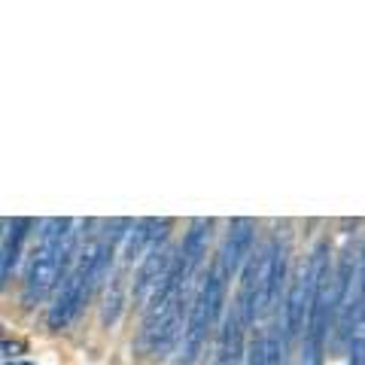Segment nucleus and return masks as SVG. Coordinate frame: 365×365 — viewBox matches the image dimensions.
Masks as SVG:
<instances>
[{
  "mask_svg": "<svg viewBox=\"0 0 365 365\" xmlns=\"http://www.w3.org/2000/svg\"><path fill=\"white\" fill-rule=\"evenodd\" d=\"M210 228H213V222L210 220H195L189 225V232H186V237H182V247H180V253H182V259H186V265H189V271H195L198 265H201V259H204V253H207V241H210Z\"/></svg>",
  "mask_w": 365,
  "mask_h": 365,
  "instance_id": "8",
  "label": "nucleus"
},
{
  "mask_svg": "<svg viewBox=\"0 0 365 365\" xmlns=\"http://www.w3.org/2000/svg\"><path fill=\"white\" fill-rule=\"evenodd\" d=\"M95 250H98V241L79 256L76 268L67 274L64 283L58 287V295H55V302L49 307V326L52 329H64L71 323V319L79 314V307L86 304L91 289H95Z\"/></svg>",
  "mask_w": 365,
  "mask_h": 365,
  "instance_id": "3",
  "label": "nucleus"
},
{
  "mask_svg": "<svg viewBox=\"0 0 365 365\" xmlns=\"http://www.w3.org/2000/svg\"><path fill=\"white\" fill-rule=\"evenodd\" d=\"M356 292H359V299L365 302V247H362L359 265H356Z\"/></svg>",
  "mask_w": 365,
  "mask_h": 365,
  "instance_id": "13",
  "label": "nucleus"
},
{
  "mask_svg": "<svg viewBox=\"0 0 365 365\" xmlns=\"http://www.w3.org/2000/svg\"><path fill=\"white\" fill-rule=\"evenodd\" d=\"M119 307H122V280L116 277L113 280V292H107V302H104V323H113L119 317Z\"/></svg>",
  "mask_w": 365,
  "mask_h": 365,
  "instance_id": "11",
  "label": "nucleus"
},
{
  "mask_svg": "<svg viewBox=\"0 0 365 365\" xmlns=\"http://www.w3.org/2000/svg\"><path fill=\"white\" fill-rule=\"evenodd\" d=\"M4 225H6V235H4V265H0V274H4V283H6L19 256H21V244H25V237H28L31 220H6Z\"/></svg>",
  "mask_w": 365,
  "mask_h": 365,
  "instance_id": "9",
  "label": "nucleus"
},
{
  "mask_svg": "<svg viewBox=\"0 0 365 365\" xmlns=\"http://www.w3.org/2000/svg\"><path fill=\"white\" fill-rule=\"evenodd\" d=\"M76 232L71 220H46L40 225V244L31 256V265L25 274L21 299L25 304H40L49 299L52 289H58L67 277V265L73 259Z\"/></svg>",
  "mask_w": 365,
  "mask_h": 365,
  "instance_id": "1",
  "label": "nucleus"
},
{
  "mask_svg": "<svg viewBox=\"0 0 365 365\" xmlns=\"http://www.w3.org/2000/svg\"><path fill=\"white\" fill-rule=\"evenodd\" d=\"M220 311H222V274L210 271L207 280L201 283L195 302H192V307H189V323H186V335H182L180 365H192L198 359L201 344H204V338H207V332L213 329Z\"/></svg>",
  "mask_w": 365,
  "mask_h": 365,
  "instance_id": "2",
  "label": "nucleus"
},
{
  "mask_svg": "<svg viewBox=\"0 0 365 365\" xmlns=\"http://www.w3.org/2000/svg\"><path fill=\"white\" fill-rule=\"evenodd\" d=\"M241 359H244V317L235 304V307H228L222 317L216 365H241Z\"/></svg>",
  "mask_w": 365,
  "mask_h": 365,
  "instance_id": "7",
  "label": "nucleus"
},
{
  "mask_svg": "<svg viewBox=\"0 0 365 365\" xmlns=\"http://www.w3.org/2000/svg\"><path fill=\"white\" fill-rule=\"evenodd\" d=\"M250 247H253V222L244 220V216L241 220H232L228 235H225V244L220 250V274L222 277H235V274L241 271L244 259L253 256Z\"/></svg>",
  "mask_w": 365,
  "mask_h": 365,
  "instance_id": "6",
  "label": "nucleus"
},
{
  "mask_svg": "<svg viewBox=\"0 0 365 365\" xmlns=\"http://www.w3.org/2000/svg\"><path fill=\"white\" fill-rule=\"evenodd\" d=\"M13 365H31V362H13Z\"/></svg>",
  "mask_w": 365,
  "mask_h": 365,
  "instance_id": "14",
  "label": "nucleus"
},
{
  "mask_svg": "<svg viewBox=\"0 0 365 365\" xmlns=\"http://www.w3.org/2000/svg\"><path fill=\"white\" fill-rule=\"evenodd\" d=\"M174 256H177V250H168L162 244H155L150 253L143 256V265L134 277V302H150L153 299V292L162 287L165 274L170 271V265H174Z\"/></svg>",
  "mask_w": 365,
  "mask_h": 365,
  "instance_id": "5",
  "label": "nucleus"
},
{
  "mask_svg": "<svg viewBox=\"0 0 365 365\" xmlns=\"http://www.w3.org/2000/svg\"><path fill=\"white\" fill-rule=\"evenodd\" d=\"M247 365H268V341L253 338L247 347Z\"/></svg>",
  "mask_w": 365,
  "mask_h": 365,
  "instance_id": "12",
  "label": "nucleus"
},
{
  "mask_svg": "<svg viewBox=\"0 0 365 365\" xmlns=\"http://www.w3.org/2000/svg\"><path fill=\"white\" fill-rule=\"evenodd\" d=\"M338 304V289H335V277L329 274L323 280V287L317 289L311 311H307V323H304V341H302V365H323V344H326V329L332 319Z\"/></svg>",
  "mask_w": 365,
  "mask_h": 365,
  "instance_id": "4",
  "label": "nucleus"
},
{
  "mask_svg": "<svg viewBox=\"0 0 365 365\" xmlns=\"http://www.w3.org/2000/svg\"><path fill=\"white\" fill-rule=\"evenodd\" d=\"M350 365H365V302L356 307L350 323Z\"/></svg>",
  "mask_w": 365,
  "mask_h": 365,
  "instance_id": "10",
  "label": "nucleus"
}]
</instances>
